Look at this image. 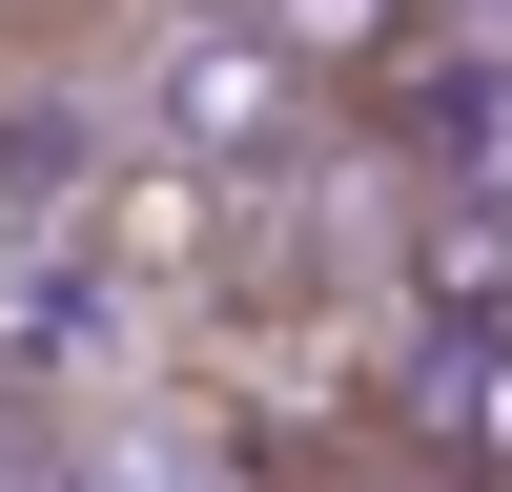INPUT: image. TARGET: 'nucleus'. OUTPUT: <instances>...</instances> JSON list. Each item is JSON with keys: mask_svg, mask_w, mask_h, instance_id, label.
Listing matches in <instances>:
<instances>
[{"mask_svg": "<svg viewBox=\"0 0 512 492\" xmlns=\"http://www.w3.org/2000/svg\"><path fill=\"white\" fill-rule=\"evenodd\" d=\"M369 451L390 492H512V308H410L369 349Z\"/></svg>", "mask_w": 512, "mask_h": 492, "instance_id": "2", "label": "nucleus"}, {"mask_svg": "<svg viewBox=\"0 0 512 492\" xmlns=\"http://www.w3.org/2000/svg\"><path fill=\"white\" fill-rule=\"evenodd\" d=\"M492 21H512V0H492Z\"/></svg>", "mask_w": 512, "mask_h": 492, "instance_id": "4", "label": "nucleus"}, {"mask_svg": "<svg viewBox=\"0 0 512 492\" xmlns=\"http://www.w3.org/2000/svg\"><path fill=\"white\" fill-rule=\"evenodd\" d=\"M123 144L205 164V185H287V164L349 144V123H328V82L287 62L246 0H123Z\"/></svg>", "mask_w": 512, "mask_h": 492, "instance_id": "1", "label": "nucleus"}, {"mask_svg": "<svg viewBox=\"0 0 512 492\" xmlns=\"http://www.w3.org/2000/svg\"><path fill=\"white\" fill-rule=\"evenodd\" d=\"M390 287L410 308H512V164H431L390 205Z\"/></svg>", "mask_w": 512, "mask_h": 492, "instance_id": "3", "label": "nucleus"}]
</instances>
